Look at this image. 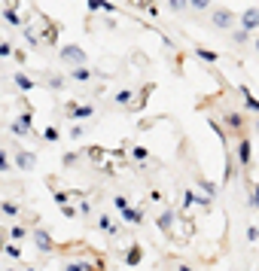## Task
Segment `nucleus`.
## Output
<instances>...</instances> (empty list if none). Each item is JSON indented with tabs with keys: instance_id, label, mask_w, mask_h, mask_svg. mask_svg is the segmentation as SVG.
Wrapping results in <instances>:
<instances>
[{
	"instance_id": "obj_1",
	"label": "nucleus",
	"mask_w": 259,
	"mask_h": 271,
	"mask_svg": "<svg viewBox=\"0 0 259 271\" xmlns=\"http://www.w3.org/2000/svg\"><path fill=\"white\" fill-rule=\"evenodd\" d=\"M34 244L40 247L43 253H52V250H55V244H52V238H49L46 228H37V231H34Z\"/></svg>"
},
{
	"instance_id": "obj_2",
	"label": "nucleus",
	"mask_w": 259,
	"mask_h": 271,
	"mask_svg": "<svg viewBox=\"0 0 259 271\" xmlns=\"http://www.w3.org/2000/svg\"><path fill=\"white\" fill-rule=\"evenodd\" d=\"M61 58L70 61V64H83V61H86V52H83L80 46H64V49H61Z\"/></svg>"
},
{
	"instance_id": "obj_3",
	"label": "nucleus",
	"mask_w": 259,
	"mask_h": 271,
	"mask_svg": "<svg viewBox=\"0 0 259 271\" xmlns=\"http://www.w3.org/2000/svg\"><path fill=\"white\" fill-rule=\"evenodd\" d=\"M241 28H247V31H256L259 28V10L256 7H250V10L241 13Z\"/></svg>"
},
{
	"instance_id": "obj_4",
	"label": "nucleus",
	"mask_w": 259,
	"mask_h": 271,
	"mask_svg": "<svg viewBox=\"0 0 259 271\" xmlns=\"http://www.w3.org/2000/svg\"><path fill=\"white\" fill-rule=\"evenodd\" d=\"M232 22H235L232 10H213V25L216 28H232Z\"/></svg>"
},
{
	"instance_id": "obj_5",
	"label": "nucleus",
	"mask_w": 259,
	"mask_h": 271,
	"mask_svg": "<svg viewBox=\"0 0 259 271\" xmlns=\"http://www.w3.org/2000/svg\"><path fill=\"white\" fill-rule=\"evenodd\" d=\"M67 113H70V119H92L95 107H80V104H67Z\"/></svg>"
},
{
	"instance_id": "obj_6",
	"label": "nucleus",
	"mask_w": 259,
	"mask_h": 271,
	"mask_svg": "<svg viewBox=\"0 0 259 271\" xmlns=\"http://www.w3.org/2000/svg\"><path fill=\"white\" fill-rule=\"evenodd\" d=\"M34 165H37L34 152H19V156H16V168L19 171H34Z\"/></svg>"
},
{
	"instance_id": "obj_7",
	"label": "nucleus",
	"mask_w": 259,
	"mask_h": 271,
	"mask_svg": "<svg viewBox=\"0 0 259 271\" xmlns=\"http://www.w3.org/2000/svg\"><path fill=\"white\" fill-rule=\"evenodd\" d=\"M28 128H31V113H22L19 119L13 122V134H16V137H25V134H28Z\"/></svg>"
},
{
	"instance_id": "obj_8",
	"label": "nucleus",
	"mask_w": 259,
	"mask_h": 271,
	"mask_svg": "<svg viewBox=\"0 0 259 271\" xmlns=\"http://www.w3.org/2000/svg\"><path fill=\"white\" fill-rule=\"evenodd\" d=\"M250 159H253V156H250V140H241V143H238V162L247 168V165H250Z\"/></svg>"
},
{
	"instance_id": "obj_9",
	"label": "nucleus",
	"mask_w": 259,
	"mask_h": 271,
	"mask_svg": "<svg viewBox=\"0 0 259 271\" xmlns=\"http://www.w3.org/2000/svg\"><path fill=\"white\" fill-rule=\"evenodd\" d=\"M226 125L235 128V131H241V128H244V116H241V113H226Z\"/></svg>"
},
{
	"instance_id": "obj_10",
	"label": "nucleus",
	"mask_w": 259,
	"mask_h": 271,
	"mask_svg": "<svg viewBox=\"0 0 259 271\" xmlns=\"http://www.w3.org/2000/svg\"><path fill=\"white\" fill-rule=\"evenodd\" d=\"M156 225H159L162 231H168V228L174 225V210H165V213H162V216L156 219Z\"/></svg>"
},
{
	"instance_id": "obj_11",
	"label": "nucleus",
	"mask_w": 259,
	"mask_h": 271,
	"mask_svg": "<svg viewBox=\"0 0 259 271\" xmlns=\"http://www.w3.org/2000/svg\"><path fill=\"white\" fill-rule=\"evenodd\" d=\"M250 34H253V31H247V28H241V31H235V34H232V43H235V46H244V43L250 40Z\"/></svg>"
},
{
	"instance_id": "obj_12",
	"label": "nucleus",
	"mask_w": 259,
	"mask_h": 271,
	"mask_svg": "<svg viewBox=\"0 0 259 271\" xmlns=\"http://www.w3.org/2000/svg\"><path fill=\"white\" fill-rule=\"evenodd\" d=\"M16 86H19L22 92H31V89H34V80H31V76H25V73H16Z\"/></svg>"
},
{
	"instance_id": "obj_13",
	"label": "nucleus",
	"mask_w": 259,
	"mask_h": 271,
	"mask_svg": "<svg viewBox=\"0 0 259 271\" xmlns=\"http://www.w3.org/2000/svg\"><path fill=\"white\" fill-rule=\"evenodd\" d=\"M89 10H104V13H116L113 4H107V0H89Z\"/></svg>"
},
{
	"instance_id": "obj_14",
	"label": "nucleus",
	"mask_w": 259,
	"mask_h": 271,
	"mask_svg": "<svg viewBox=\"0 0 259 271\" xmlns=\"http://www.w3.org/2000/svg\"><path fill=\"white\" fill-rule=\"evenodd\" d=\"M195 55H198L201 61H207V64H213V61L219 58V55H216V52H210V49H195Z\"/></svg>"
},
{
	"instance_id": "obj_15",
	"label": "nucleus",
	"mask_w": 259,
	"mask_h": 271,
	"mask_svg": "<svg viewBox=\"0 0 259 271\" xmlns=\"http://www.w3.org/2000/svg\"><path fill=\"white\" fill-rule=\"evenodd\" d=\"M122 216H125V222H140V219H143V213H140V210H131V207H125Z\"/></svg>"
},
{
	"instance_id": "obj_16",
	"label": "nucleus",
	"mask_w": 259,
	"mask_h": 271,
	"mask_svg": "<svg viewBox=\"0 0 259 271\" xmlns=\"http://www.w3.org/2000/svg\"><path fill=\"white\" fill-rule=\"evenodd\" d=\"M241 95H244V101H247V110H253V113H259V101L247 92V89H241Z\"/></svg>"
},
{
	"instance_id": "obj_17",
	"label": "nucleus",
	"mask_w": 259,
	"mask_h": 271,
	"mask_svg": "<svg viewBox=\"0 0 259 271\" xmlns=\"http://www.w3.org/2000/svg\"><path fill=\"white\" fill-rule=\"evenodd\" d=\"M140 256H143V250H140V247H131V250H128V265H137Z\"/></svg>"
},
{
	"instance_id": "obj_18",
	"label": "nucleus",
	"mask_w": 259,
	"mask_h": 271,
	"mask_svg": "<svg viewBox=\"0 0 259 271\" xmlns=\"http://www.w3.org/2000/svg\"><path fill=\"white\" fill-rule=\"evenodd\" d=\"M168 7H171L174 13H183V10L189 7V0H168Z\"/></svg>"
},
{
	"instance_id": "obj_19",
	"label": "nucleus",
	"mask_w": 259,
	"mask_h": 271,
	"mask_svg": "<svg viewBox=\"0 0 259 271\" xmlns=\"http://www.w3.org/2000/svg\"><path fill=\"white\" fill-rule=\"evenodd\" d=\"M4 19H7L10 25H22V19H19V13H16V10H4Z\"/></svg>"
},
{
	"instance_id": "obj_20",
	"label": "nucleus",
	"mask_w": 259,
	"mask_h": 271,
	"mask_svg": "<svg viewBox=\"0 0 259 271\" xmlns=\"http://www.w3.org/2000/svg\"><path fill=\"white\" fill-rule=\"evenodd\" d=\"M73 80H92V70H86V67H77V70H73Z\"/></svg>"
},
{
	"instance_id": "obj_21",
	"label": "nucleus",
	"mask_w": 259,
	"mask_h": 271,
	"mask_svg": "<svg viewBox=\"0 0 259 271\" xmlns=\"http://www.w3.org/2000/svg\"><path fill=\"white\" fill-rule=\"evenodd\" d=\"M67 271H92V265H89V262H70Z\"/></svg>"
},
{
	"instance_id": "obj_22",
	"label": "nucleus",
	"mask_w": 259,
	"mask_h": 271,
	"mask_svg": "<svg viewBox=\"0 0 259 271\" xmlns=\"http://www.w3.org/2000/svg\"><path fill=\"white\" fill-rule=\"evenodd\" d=\"M183 204H186V207H189V204H198V195L186 189V192H183Z\"/></svg>"
},
{
	"instance_id": "obj_23",
	"label": "nucleus",
	"mask_w": 259,
	"mask_h": 271,
	"mask_svg": "<svg viewBox=\"0 0 259 271\" xmlns=\"http://www.w3.org/2000/svg\"><path fill=\"white\" fill-rule=\"evenodd\" d=\"M0 210H4L7 216H16V213H19V207H16L13 201H4V204H0Z\"/></svg>"
},
{
	"instance_id": "obj_24",
	"label": "nucleus",
	"mask_w": 259,
	"mask_h": 271,
	"mask_svg": "<svg viewBox=\"0 0 259 271\" xmlns=\"http://www.w3.org/2000/svg\"><path fill=\"white\" fill-rule=\"evenodd\" d=\"M189 10H210V0H189Z\"/></svg>"
},
{
	"instance_id": "obj_25",
	"label": "nucleus",
	"mask_w": 259,
	"mask_h": 271,
	"mask_svg": "<svg viewBox=\"0 0 259 271\" xmlns=\"http://www.w3.org/2000/svg\"><path fill=\"white\" fill-rule=\"evenodd\" d=\"M98 222H101V228L107 231V235H113V231H116V228H113V222H110V216H101Z\"/></svg>"
},
{
	"instance_id": "obj_26",
	"label": "nucleus",
	"mask_w": 259,
	"mask_h": 271,
	"mask_svg": "<svg viewBox=\"0 0 259 271\" xmlns=\"http://www.w3.org/2000/svg\"><path fill=\"white\" fill-rule=\"evenodd\" d=\"M25 235H28V231H25L22 225H16V228H10V238H13V241H22Z\"/></svg>"
},
{
	"instance_id": "obj_27",
	"label": "nucleus",
	"mask_w": 259,
	"mask_h": 271,
	"mask_svg": "<svg viewBox=\"0 0 259 271\" xmlns=\"http://www.w3.org/2000/svg\"><path fill=\"white\" fill-rule=\"evenodd\" d=\"M250 207H259V183H256L253 192H250Z\"/></svg>"
},
{
	"instance_id": "obj_28",
	"label": "nucleus",
	"mask_w": 259,
	"mask_h": 271,
	"mask_svg": "<svg viewBox=\"0 0 259 271\" xmlns=\"http://www.w3.org/2000/svg\"><path fill=\"white\" fill-rule=\"evenodd\" d=\"M43 137H46L49 143H55V140H58V128H46V131H43Z\"/></svg>"
},
{
	"instance_id": "obj_29",
	"label": "nucleus",
	"mask_w": 259,
	"mask_h": 271,
	"mask_svg": "<svg viewBox=\"0 0 259 271\" xmlns=\"http://www.w3.org/2000/svg\"><path fill=\"white\" fill-rule=\"evenodd\" d=\"M25 40H28L31 46H37V43H40V40H37V31H31V28L25 31Z\"/></svg>"
},
{
	"instance_id": "obj_30",
	"label": "nucleus",
	"mask_w": 259,
	"mask_h": 271,
	"mask_svg": "<svg viewBox=\"0 0 259 271\" xmlns=\"http://www.w3.org/2000/svg\"><path fill=\"white\" fill-rule=\"evenodd\" d=\"M4 171H10V159H7V152L0 149V174H4Z\"/></svg>"
},
{
	"instance_id": "obj_31",
	"label": "nucleus",
	"mask_w": 259,
	"mask_h": 271,
	"mask_svg": "<svg viewBox=\"0 0 259 271\" xmlns=\"http://www.w3.org/2000/svg\"><path fill=\"white\" fill-rule=\"evenodd\" d=\"M201 189L207 192V195H216V186H213L210 180H201Z\"/></svg>"
},
{
	"instance_id": "obj_32",
	"label": "nucleus",
	"mask_w": 259,
	"mask_h": 271,
	"mask_svg": "<svg viewBox=\"0 0 259 271\" xmlns=\"http://www.w3.org/2000/svg\"><path fill=\"white\" fill-rule=\"evenodd\" d=\"M4 253H7V256H13V259H19V256H22V250H19V247H16V244H10V247H7V250H4Z\"/></svg>"
},
{
	"instance_id": "obj_33",
	"label": "nucleus",
	"mask_w": 259,
	"mask_h": 271,
	"mask_svg": "<svg viewBox=\"0 0 259 271\" xmlns=\"http://www.w3.org/2000/svg\"><path fill=\"white\" fill-rule=\"evenodd\" d=\"M131 156H134V159H137V162H143V159H146V149H143V146H137V149H134V152H131Z\"/></svg>"
},
{
	"instance_id": "obj_34",
	"label": "nucleus",
	"mask_w": 259,
	"mask_h": 271,
	"mask_svg": "<svg viewBox=\"0 0 259 271\" xmlns=\"http://www.w3.org/2000/svg\"><path fill=\"white\" fill-rule=\"evenodd\" d=\"M247 238H250V241H259V228H256V225L247 228Z\"/></svg>"
},
{
	"instance_id": "obj_35",
	"label": "nucleus",
	"mask_w": 259,
	"mask_h": 271,
	"mask_svg": "<svg viewBox=\"0 0 259 271\" xmlns=\"http://www.w3.org/2000/svg\"><path fill=\"white\" fill-rule=\"evenodd\" d=\"M64 165H67V168L77 165V152H67V156H64Z\"/></svg>"
},
{
	"instance_id": "obj_36",
	"label": "nucleus",
	"mask_w": 259,
	"mask_h": 271,
	"mask_svg": "<svg viewBox=\"0 0 259 271\" xmlns=\"http://www.w3.org/2000/svg\"><path fill=\"white\" fill-rule=\"evenodd\" d=\"M116 101H119V104H128V101H131V92H119Z\"/></svg>"
},
{
	"instance_id": "obj_37",
	"label": "nucleus",
	"mask_w": 259,
	"mask_h": 271,
	"mask_svg": "<svg viewBox=\"0 0 259 271\" xmlns=\"http://www.w3.org/2000/svg\"><path fill=\"white\" fill-rule=\"evenodd\" d=\"M113 204H116V207H119V210H125V207H128V201H125V198H122V195H116V201H113Z\"/></svg>"
},
{
	"instance_id": "obj_38",
	"label": "nucleus",
	"mask_w": 259,
	"mask_h": 271,
	"mask_svg": "<svg viewBox=\"0 0 259 271\" xmlns=\"http://www.w3.org/2000/svg\"><path fill=\"white\" fill-rule=\"evenodd\" d=\"M55 201H58V204L64 207V204H67V195H64V192H55Z\"/></svg>"
},
{
	"instance_id": "obj_39",
	"label": "nucleus",
	"mask_w": 259,
	"mask_h": 271,
	"mask_svg": "<svg viewBox=\"0 0 259 271\" xmlns=\"http://www.w3.org/2000/svg\"><path fill=\"white\" fill-rule=\"evenodd\" d=\"M13 49H10V43H0V55H10Z\"/></svg>"
},
{
	"instance_id": "obj_40",
	"label": "nucleus",
	"mask_w": 259,
	"mask_h": 271,
	"mask_svg": "<svg viewBox=\"0 0 259 271\" xmlns=\"http://www.w3.org/2000/svg\"><path fill=\"white\" fill-rule=\"evenodd\" d=\"M177 271H192V268L189 265H177Z\"/></svg>"
},
{
	"instance_id": "obj_41",
	"label": "nucleus",
	"mask_w": 259,
	"mask_h": 271,
	"mask_svg": "<svg viewBox=\"0 0 259 271\" xmlns=\"http://www.w3.org/2000/svg\"><path fill=\"white\" fill-rule=\"evenodd\" d=\"M256 52H259V37H256Z\"/></svg>"
},
{
	"instance_id": "obj_42",
	"label": "nucleus",
	"mask_w": 259,
	"mask_h": 271,
	"mask_svg": "<svg viewBox=\"0 0 259 271\" xmlns=\"http://www.w3.org/2000/svg\"><path fill=\"white\" fill-rule=\"evenodd\" d=\"M256 131H259V119H256Z\"/></svg>"
},
{
	"instance_id": "obj_43",
	"label": "nucleus",
	"mask_w": 259,
	"mask_h": 271,
	"mask_svg": "<svg viewBox=\"0 0 259 271\" xmlns=\"http://www.w3.org/2000/svg\"><path fill=\"white\" fill-rule=\"evenodd\" d=\"M28 271H34V268H28Z\"/></svg>"
},
{
	"instance_id": "obj_44",
	"label": "nucleus",
	"mask_w": 259,
	"mask_h": 271,
	"mask_svg": "<svg viewBox=\"0 0 259 271\" xmlns=\"http://www.w3.org/2000/svg\"><path fill=\"white\" fill-rule=\"evenodd\" d=\"M10 271H13V268H10Z\"/></svg>"
}]
</instances>
